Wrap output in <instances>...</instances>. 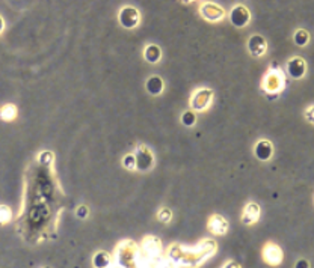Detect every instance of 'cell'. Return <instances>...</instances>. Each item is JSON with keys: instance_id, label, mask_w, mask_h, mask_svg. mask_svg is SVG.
Masks as SVG:
<instances>
[{"instance_id": "6da1fadb", "label": "cell", "mask_w": 314, "mask_h": 268, "mask_svg": "<svg viewBox=\"0 0 314 268\" xmlns=\"http://www.w3.org/2000/svg\"><path fill=\"white\" fill-rule=\"evenodd\" d=\"M284 87H286L284 73L278 66H275V63H272L263 80H261V91L265 92V95L269 100H273L284 91Z\"/></svg>"}, {"instance_id": "7a4b0ae2", "label": "cell", "mask_w": 314, "mask_h": 268, "mask_svg": "<svg viewBox=\"0 0 314 268\" xmlns=\"http://www.w3.org/2000/svg\"><path fill=\"white\" fill-rule=\"evenodd\" d=\"M212 101H213V91H212V89L198 87L190 95V100H189L190 110L195 112V113L204 112L212 105Z\"/></svg>"}, {"instance_id": "3957f363", "label": "cell", "mask_w": 314, "mask_h": 268, "mask_svg": "<svg viewBox=\"0 0 314 268\" xmlns=\"http://www.w3.org/2000/svg\"><path fill=\"white\" fill-rule=\"evenodd\" d=\"M118 23L123 29L133 30L141 24V14L135 6H123L118 12Z\"/></svg>"}, {"instance_id": "277c9868", "label": "cell", "mask_w": 314, "mask_h": 268, "mask_svg": "<svg viewBox=\"0 0 314 268\" xmlns=\"http://www.w3.org/2000/svg\"><path fill=\"white\" fill-rule=\"evenodd\" d=\"M135 158H136V170L139 172H148L154 166V155L145 145L137 146Z\"/></svg>"}, {"instance_id": "5b68a950", "label": "cell", "mask_w": 314, "mask_h": 268, "mask_svg": "<svg viewBox=\"0 0 314 268\" xmlns=\"http://www.w3.org/2000/svg\"><path fill=\"white\" fill-rule=\"evenodd\" d=\"M230 21L234 27L237 29H243L247 27L251 21V12L245 5H236L233 6V9L230 11Z\"/></svg>"}, {"instance_id": "8992f818", "label": "cell", "mask_w": 314, "mask_h": 268, "mask_svg": "<svg viewBox=\"0 0 314 268\" xmlns=\"http://www.w3.org/2000/svg\"><path fill=\"white\" fill-rule=\"evenodd\" d=\"M200 14L202 15V19L210 21V23H216L225 19V11L222 6L212 3V2H205L200 5Z\"/></svg>"}, {"instance_id": "52a82bcc", "label": "cell", "mask_w": 314, "mask_h": 268, "mask_svg": "<svg viewBox=\"0 0 314 268\" xmlns=\"http://www.w3.org/2000/svg\"><path fill=\"white\" fill-rule=\"evenodd\" d=\"M286 69H287V76L290 79L301 80L307 74V62L302 58L294 56V58H292V59L287 61Z\"/></svg>"}, {"instance_id": "ba28073f", "label": "cell", "mask_w": 314, "mask_h": 268, "mask_svg": "<svg viewBox=\"0 0 314 268\" xmlns=\"http://www.w3.org/2000/svg\"><path fill=\"white\" fill-rule=\"evenodd\" d=\"M263 259L272 267L280 265L283 262V250L280 248V246L273 243H266L263 247Z\"/></svg>"}, {"instance_id": "9c48e42d", "label": "cell", "mask_w": 314, "mask_h": 268, "mask_svg": "<svg viewBox=\"0 0 314 268\" xmlns=\"http://www.w3.org/2000/svg\"><path fill=\"white\" fill-rule=\"evenodd\" d=\"M254 155L258 162H269L273 155V145L268 139H260L254 145Z\"/></svg>"}, {"instance_id": "30bf717a", "label": "cell", "mask_w": 314, "mask_h": 268, "mask_svg": "<svg viewBox=\"0 0 314 268\" xmlns=\"http://www.w3.org/2000/svg\"><path fill=\"white\" fill-rule=\"evenodd\" d=\"M247 47H248V51L251 56L261 58L268 50V42L261 35H252V37H249V40H248Z\"/></svg>"}, {"instance_id": "8fae6325", "label": "cell", "mask_w": 314, "mask_h": 268, "mask_svg": "<svg viewBox=\"0 0 314 268\" xmlns=\"http://www.w3.org/2000/svg\"><path fill=\"white\" fill-rule=\"evenodd\" d=\"M207 229L215 235H225L228 230V222L221 214H213L207 222Z\"/></svg>"}, {"instance_id": "7c38bea8", "label": "cell", "mask_w": 314, "mask_h": 268, "mask_svg": "<svg viewBox=\"0 0 314 268\" xmlns=\"http://www.w3.org/2000/svg\"><path fill=\"white\" fill-rule=\"evenodd\" d=\"M260 216H261V209H260V205L255 204V202H249L247 204V206L243 208V212H242V223L243 225H255L258 220H260Z\"/></svg>"}, {"instance_id": "4fadbf2b", "label": "cell", "mask_w": 314, "mask_h": 268, "mask_svg": "<svg viewBox=\"0 0 314 268\" xmlns=\"http://www.w3.org/2000/svg\"><path fill=\"white\" fill-rule=\"evenodd\" d=\"M145 89H147V92L153 97H157V95H160L163 92V89H165V83L162 80L160 76H150L145 82Z\"/></svg>"}, {"instance_id": "5bb4252c", "label": "cell", "mask_w": 314, "mask_h": 268, "mask_svg": "<svg viewBox=\"0 0 314 268\" xmlns=\"http://www.w3.org/2000/svg\"><path fill=\"white\" fill-rule=\"evenodd\" d=\"M144 59L151 63V65H156L159 63L160 59H162V48L156 44H150L144 48Z\"/></svg>"}, {"instance_id": "9a60e30c", "label": "cell", "mask_w": 314, "mask_h": 268, "mask_svg": "<svg viewBox=\"0 0 314 268\" xmlns=\"http://www.w3.org/2000/svg\"><path fill=\"white\" fill-rule=\"evenodd\" d=\"M19 116V110L14 104H5L0 107V119L5 122H11Z\"/></svg>"}, {"instance_id": "2e32d148", "label": "cell", "mask_w": 314, "mask_h": 268, "mask_svg": "<svg viewBox=\"0 0 314 268\" xmlns=\"http://www.w3.org/2000/svg\"><path fill=\"white\" fill-rule=\"evenodd\" d=\"M92 265L95 268H109L111 265V255L108 252H97L92 258Z\"/></svg>"}, {"instance_id": "e0dca14e", "label": "cell", "mask_w": 314, "mask_h": 268, "mask_svg": "<svg viewBox=\"0 0 314 268\" xmlns=\"http://www.w3.org/2000/svg\"><path fill=\"white\" fill-rule=\"evenodd\" d=\"M293 41L298 47H305L310 42V33L305 29H298L293 35Z\"/></svg>"}, {"instance_id": "ac0fdd59", "label": "cell", "mask_w": 314, "mask_h": 268, "mask_svg": "<svg viewBox=\"0 0 314 268\" xmlns=\"http://www.w3.org/2000/svg\"><path fill=\"white\" fill-rule=\"evenodd\" d=\"M180 122L184 125V127L192 128V127H194V125L197 124V113L192 112V110L183 112V115H181V118H180Z\"/></svg>"}, {"instance_id": "d6986e66", "label": "cell", "mask_w": 314, "mask_h": 268, "mask_svg": "<svg viewBox=\"0 0 314 268\" xmlns=\"http://www.w3.org/2000/svg\"><path fill=\"white\" fill-rule=\"evenodd\" d=\"M12 220V211L8 205H0V225H8Z\"/></svg>"}, {"instance_id": "ffe728a7", "label": "cell", "mask_w": 314, "mask_h": 268, "mask_svg": "<svg viewBox=\"0 0 314 268\" xmlns=\"http://www.w3.org/2000/svg\"><path fill=\"white\" fill-rule=\"evenodd\" d=\"M157 219H159V222L162 223H169L171 219H172V211L169 208H160V211L157 212Z\"/></svg>"}, {"instance_id": "44dd1931", "label": "cell", "mask_w": 314, "mask_h": 268, "mask_svg": "<svg viewBox=\"0 0 314 268\" xmlns=\"http://www.w3.org/2000/svg\"><path fill=\"white\" fill-rule=\"evenodd\" d=\"M123 166H124L127 170H136V158H135V154H127V155H124V158H123Z\"/></svg>"}, {"instance_id": "7402d4cb", "label": "cell", "mask_w": 314, "mask_h": 268, "mask_svg": "<svg viewBox=\"0 0 314 268\" xmlns=\"http://www.w3.org/2000/svg\"><path fill=\"white\" fill-rule=\"evenodd\" d=\"M53 158H55V154L50 152V151H43V152L38 155V160L41 162V165H45V166H48L51 162H53Z\"/></svg>"}, {"instance_id": "603a6c76", "label": "cell", "mask_w": 314, "mask_h": 268, "mask_svg": "<svg viewBox=\"0 0 314 268\" xmlns=\"http://www.w3.org/2000/svg\"><path fill=\"white\" fill-rule=\"evenodd\" d=\"M76 216H77V219H80V220L88 219V216H90V208L86 206V205H79L77 209H76Z\"/></svg>"}, {"instance_id": "cb8c5ba5", "label": "cell", "mask_w": 314, "mask_h": 268, "mask_svg": "<svg viewBox=\"0 0 314 268\" xmlns=\"http://www.w3.org/2000/svg\"><path fill=\"white\" fill-rule=\"evenodd\" d=\"M294 268H310V262L307 259H298L294 264Z\"/></svg>"}, {"instance_id": "d4e9b609", "label": "cell", "mask_w": 314, "mask_h": 268, "mask_svg": "<svg viewBox=\"0 0 314 268\" xmlns=\"http://www.w3.org/2000/svg\"><path fill=\"white\" fill-rule=\"evenodd\" d=\"M313 109H314V107L310 104V105L307 107V113H305V116H307V121H308L310 124H313V122H314V119H313Z\"/></svg>"}, {"instance_id": "484cf974", "label": "cell", "mask_w": 314, "mask_h": 268, "mask_svg": "<svg viewBox=\"0 0 314 268\" xmlns=\"http://www.w3.org/2000/svg\"><path fill=\"white\" fill-rule=\"evenodd\" d=\"M222 268H240V265L236 261H228V262H225V265Z\"/></svg>"}, {"instance_id": "4316f807", "label": "cell", "mask_w": 314, "mask_h": 268, "mask_svg": "<svg viewBox=\"0 0 314 268\" xmlns=\"http://www.w3.org/2000/svg\"><path fill=\"white\" fill-rule=\"evenodd\" d=\"M3 30H5V20H3V17L0 15V35L3 33Z\"/></svg>"}, {"instance_id": "83f0119b", "label": "cell", "mask_w": 314, "mask_h": 268, "mask_svg": "<svg viewBox=\"0 0 314 268\" xmlns=\"http://www.w3.org/2000/svg\"><path fill=\"white\" fill-rule=\"evenodd\" d=\"M115 268H119V267H115Z\"/></svg>"}]
</instances>
